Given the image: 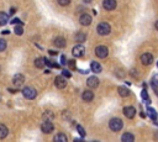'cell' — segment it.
Instances as JSON below:
<instances>
[{
	"instance_id": "6da1fadb",
	"label": "cell",
	"mask_w": 158,
	"mask_h": 142,
	"mask_svg": "<svg viewBox=\"0 0 158 142\" xmlns=\"http://www.w3.org/2000/svg\"><path fill=\"white\" fill-rule=\"evenodd\" d=\"M122 126H123L122 120L119 119V118H112V119L109 121V127H110V130L114 131V132L120 131V130L122 129Z\"/></svg>"
},
{
	"instance_id": "7a4b0ae2",
	"label": "cell",
	"mask_w": 158,
	"mask_h": 142,
	"mask_svg": "<svg viewBox=\"0 0 158 142\" xmlns=\"http://www.w3.org/2000/svg\"><path fill=\"white\" fill-rule=\"evenodd\" d=\"M96 32L100 36H106V35H109V33L111 32V27H110V25L107 22H100L98 25V27H96Z\"/></svg>"
},
{
	"instance_id": "3957f363",
	"label": "cell",
	"mask_w": 158,
	"mask_h": 142,
	"mask_svg": "<svg viewBox=\"0 0 158 142\" xmlns=\"http://www.w3.org/2000/svg\"><path fill=\"white\" fill-rule=\"evenodd\" d=\"M22 95L26 99L32 100V99H35L37 96V91L34 88H31V87H26V88L22 89Z\"/></svg>"
},
{
	"instance_id": "277c9868",
	"label": "cell",
	"mask_w": 158,
	"mask_h": 142,
	"mask_svg": "<svg viewBox=\"0 0 158 142\" xmlns=\"http://www.w3.org/2000/svg\"><path fill=\"white\" fill-rule=\"evenodd\" d=\"M72 54L74 57H77V58L84 57V54H85V48H84V46H82V45L74 46L73 49H72Z\"/></svg>"
},
{
	"instance_id": "5b68a950",
	"label": "cell",
	"mask_w": 158,
	"mask_h": 142,
	"mask_svg": "<svg viewBox=\"0 0 158 142\" xmlns=\"http://www.w3.org/2000/svg\"><path fill=\"white\" fill-rule=\"evenodd\" d=\"M95 54L99 58H106L107 54H109V49H107L106 46H98L95 48Z\"/></svg>"
},
{
	"instance_id": "8992f818",
	"label": "cell",
	"mask_w": 158,
	"mask_h": 142,
	"mask_svg": "<svg viewBox=\"0 0 158 142\" xmlns=\"http://www.w3.org/2000/svg\"><path fill=\"white\" fill-rule=\"evenodd\" d=\"M54 85L58 89H64L65 87H67V79L64 78V76H58L54 79Z\"/></svg>"
},
{
	"instance_id": "52a82bcc",
	"label": "cell",
	"mask_w": 158,
	"mask_h": 142,
	"mask_svg": "<svg viewBox=\"0 0 158 142\" xmlns=\"http://www.w3.org/2000/svg\"><path fill=\"white\" fill-rule=\"evenodd\" d=\"M12 83H14V85H15L16 88H20V87H22V84L25 83V77L22 76L21 73L15 74L14 78H12Z\"/></svg>"
},
{
	"instance_id": "ba28073f",
	"label": "cell",
	"mask_w": 158,
	"mask_h": 142,
	"mask_svg": "<svg viewBox=\"0 0 158 142\" xmlns=\"http://www.w3.org/2000/svg\"><path fill=\"white\" fill-rule=\"evenodd\" d=\"M122 111H123V115L126 116L127 119H134L135 115H136V109L134 106H125Z\"/></svg>"
},
{
	"instance_id": "9c48e42d",
	"label": "cell",
	"mask_w": 158,
	"mask_h": 142,
	"mask_svg": "<svg viewBox=\"0 0 158 142\" xmlns=\"http://www.w3.org/2000/svg\"><path fill=\"white\" fill-rule=\"evenodd\" d=\"M116 5H118L116 0H104V1H103L104 9L107 10V11H111V10L116 9Z\"/></svg>"
},
{
	"instance_id": "30bf717a",
	"label": "cell",
	"mask_w": 158,
	"mask_h": 142,
	"mask_svg": "<svg viewBox=\"0 0 158 142\" xmlns=\"http://www.w3.org/2000/svg\"><path fill=\"white\" fill-rule=\"evenodd\" d=\"M141 62H142V64L145 65H149L153 63V56L151 53H143L142 56H141Z\"/></svg>"
},
{
	"instance_id": "8fae6325",
	"label": "cell",
	"mask_w": 158,
	"mask_h": 142,
	"mask_svg": "<svg viewBox=\"0 0 158 142\" xmlns=\"http://www.w3.org/2000/svg\"><path fill=\"white\" fill-rule=\"evenodd\" d=\"M53 129H54V126L51 121H45L42 124V126H41V130H42L43 133H51L53 131Z\"/></svg>"
},
{
	"instance_id": "7c38bea8",
	"label": "cell",
	"mask_w": 158,
	"mask_h": 142,
	"mask_svg": "<svg viewBox=\"0 0 158 142\" xmlns=\"http://www.w3.org/2000/svg\"><path fill=\"white\" fill-rule=\"evenodd\" d=\"M79 22L83 26H89L91 24V16L88 15V14H82L80 18H79Z\"/></svg>"
},
{
	"instance_id": "4fadbf2b",
	"label": "cell",
	"mask_w": 158,
	"mask_h": 142,
	"mask_svg": "<svg viewBox=\"0 0 158 142\" xmlns=\"http://www.w3.org/2000/svg\"><path fill=\"white\" fill-rule=\"evenodd\" d=\"M87 85L89 87V88H91V89H94V88H98V85H99V79H98V77H89L88 78V80H87Z\"/></svg>"
},
{
	"instance_id": "5bb4252c",
	"label": "cell",
	"mask_w": 158,
	"mask_h": 142,
	"mask_svg": "<svg viewBox=\"0 0 158 142\" xmlns=\"http://www.w3.org/2000/svg\"><path fill=\"white\" fill-rule=\"evenodd\" d=\"M90 69H91V72H94V73H100L103 71V67H101L100 63L93 61V62L90 63Z\"/></svg>"
},
{
	"instance_id": "9a60e30c",
	"label": "cell",
	"mask_w": 158,
	"mask_h": 142,
	"mask_svg": "<svg viewBox=\"0 0 158 142\" xmlns=\"http://www.w3.org/2000/svg\"><path fill=\"white\" fill-rule=\"evenodd\" d=\"M82 98L84 102H91V100L94 99V93L91 90H85L84 93L82 94Z\"/></svg>"
},
{
	"instance_id": "2e32d148",
	"label": "cell",
	"mask_w": 158,
	"mask_h": 142,
	"mask_svg": "<svg viewBox=\"0 0 158 142\" xmlns=\"http://www.w3.org/2000/svg\"><path fill=\"white\" fill-rule=\"evenodd\" d=\"M67 42H65V38L64 37H57L54 38V46L58 48H64Z\"/></svg>"
},
{
	"instance_id": "e0dca14e",
	"label": "cell",
	"mask_w": 158,
	"mask_h": 142,
	"mask_svg": "<svg viewBox=\"0 0 158 142\" xmlns=\"http://www.w3.org/2000/svg\"><path fill=\"white\" fill-rule=\"evenodd\" d=\"M9 21V14H6L4 11H0V26H4Z\"/></svg>"
},
{
	"instance_id": "ac0fdd59",
	"label": "cell",
	"mask_w": 158,
	"mask_h": 142,
	"mask_svg": "<svg viewBox=\"0 0 158 142\" xmlns=\"http://www.w3.org/2000/svg\"><path fill=\"white\" fill-rule=\"evenodd\" d=\"M121 141L122 142H134L135 141V136L132 135V133H130V132H126V133H123V135L121 136Z\"/></svg>"
},
{
	"instance_id": "d6986e66",
	"label": "cell",
	"mask_w": 158,
	"mask_h": 142,
	"mask_svg": "<svg viewBox=\"0 0 158 142\" xmlns=\"http://www.w3.org/2000/svg\"><path fill=\"white\" fill-rule=\"evenodd\" d=\"M7 133H9V129H7L5 125L0 124V140H3L7 136Z\"/></svg>"
},
{
	"instance_id": "ffe728a7",
	"label": "cell",
	"mask_w": 158,
	"mask_h": 142,
	"mask_svg": "<svg viewBox=\"0 0 158 142\" xmlns=\"http://www.w3.org/2000/svg\"><path fill=\"white\" fill-rule=\"evenodd\" d=\"M45 65H46L45 58H36L35 60V67H37V68L42 69V68H45Z\"/></svg>"
},
{
	"instance_id": "44dd1931",
	"label": "cell",
	"mask_w": 158,
	"mask_h": 142,
	"mask_svg": "<svg viewBox=\"0 0 158 142\" xmlns=\"http://www.w3.org/2000/svg\"><path fill=\"white\" fill-rule=\"evenodd\" d=\"M85 40H87V35H85L84 32H78L77 35H76V41H77L78 43H83Z\"/></svg>"
},
{
	"instance_id": "7402d4cb",
	"label": "cell",
	"mask_w": 158,
	"mask_h": 142,
	"mask_svg": "<svg viewBox=\"0 0 158 142\" xmlns=\"http://www.w3.org/2000/svg\"><path fill=\"white\" fill-rule=\"evenodd\" d=\"M118 91H119V94L121 96H123V98H126V96L130 95V90L127 88H125V87H119L118 88Z\"/></svg>"
},
{
	"instance_id": "603a6c76",
	"label": "cell",
	"mask_w": 158,
	"mask_h": 142,
	"mask_svg": "<svg viewBox=\"0 0 158 142\" xmlns=\"http://www.w3.org/2000/svg\"><path fill=\"white\" fill-rule=\"evenodd\" d=\"M54 141L56 142H67L68 138H67V136H65L64 133H58V135L54 136Z\"/></svg>"
},
{
	"instance_id": "cb8c5ba5",
	"label": "cell",
	"mask_w": 158,
	"mask_h": 142,
	"mask_svg": "<svg viewBox=\"0 0 158 142\" xmlns=\"http://www.w3.org/2000/svg\"><path fill=\"white\" fill-rule=\"evenodd\" d=\"M147 114H148V116L152 120H154V121L157 120V111L154 109H152V107H148V109H147Z\"/></svg>"
},
{
	"instance_id": "d4e9b609",
	"label": "cell",
	"mask_w": 158,
	"mask_h": 142,
	"mask_svg": "<svg viewBox=\"0 0 158 142\" xmlns=\"http://www.w3.org/2000/svg\"><path fill=\"white\" fill-rule=\"evenodd\" d=\"M141 96H142V99L145 100V103H146L147 105L151 104V99H149V96H148V94H147L146 90H142V93H141Z\"/></svg>"
},
{
	"instance_id": "484cf974",
	"label": "cell",
	"mask_w": 158,
	"mask_h": 142,
	"mask_svg": "<svg viewBox=\"0 0 158 142\" xmlns=\"http://www.w3.org/2000/svg\"><path fill=\"white\" fill-rule=\"evenodd\" d=\"M14 31H15V33L18 36H21L22 33H24V29H22V25H16L15 26V29H14Z\"/></svg>"
},
{
	"instance_id": "4316f807",
	"label": "cell",
	"mask_w": 158,
	"mask_h": 142,
	"mask_svg": "<svg viewBox=\"0 0 158 142\" xmlns=\"http://www.w3.org/2000/svg\"><path fill=\"white\" fill-rule=\"evenodd\" d=\"M45 61H46V65H48V67H52V68H60V65H58L56 62H53V61H49V60H47V58H45Z\"/></svg>"
},
{
	"instance_id": "83f0119b",
	"label": "cell",
	"mask_w": 158,
	"mask_h": 142,
	"mask_svg": "<svg viewBox=\"0 0 158 142\" xmlns=\"http://www.w3.org/2000/svg\"><path fill=\"white\" fill-rule=\"evenodd\" d=\"M6 47H7V42H6L4 38H0V52L5 51Z\"/></svg>"
},
{
	"instance_id": "f1b7e54d",
	"label": "cell",
	"mask_w": 158,
	"mask_h": 142,
	"mask_svg": "<svg viewBox=\"0 0 158 142\" xmlns=\"http://www.w3.org/2000/svg\"><path fill=\"white\" fill-rule=\"evenodd\" d=\"M152 88H158V74L152 77Z\"/></svg>"
},
{
	"instance_id": "f546056e",
	"label": "cell",
	"mask_w": 158,
	"mask_h": 142,
	"mask_svg": "<svg viewBox=\"0 0 158 142\" xmlns=\"http://www.w3.org/2000/svg\"><path fill=\"white\" fill-rule=\"evenodd\" d=\"M57 3L61 6H68L71 4V0H57Z\"/></svg>"
},
{
	"instance_id": "4dcf8cb0",
	"label": "cell",
	"mask_w": 158,
	"mask_h": 142,
	"mask_svg": "<svg viewBox=\"0 0 158 142\" xmlns=\"http://www.w3.org/2000/svg\"><path fill=\"white\" fill-rule=\"evenodd\" d=\"M77 131H78V133H79L80 136H83V137L85 136V130L83 129V127L80 126V125H78V126H77Z\"/></svg>"
},
{
	"instance_id": "1f68e13d",
	"label": "cell",
	"mask_w": 158,
	"mask_h": 142,
	"mask_svg": "<svg viewBox=\"0 0 158 142\" xmlns=\"http://www.w3.org/2000/svg\"><path fill=\"white\" fill-rule=\"evenodd\" d=\"M43 118H45V119H51V118H53V114H52L51 111H46V113L43 114Z\"/></svg>"
},
{
	"instance_id": "d6a6232c",
	"label": "cell",
	"mask_w": 158,
	"mask_h": 142,
	"mask_svg": "<svg viewBox=\"0 0 158 142\" xmlns=\"http://www.w3.org/2000/svg\"><path fill=\"white\" fill-rule=\"evenodd\" d=\"M62 74H63V76H64L65 78H71V77H72L71 72H69V71H67V69H64V71L62 72Z\"/></svg>"
},
{
	"instance_id": "836d02e7",
	"label": "cell",
	"mask_w": 158,
	"mask_h": 142,
	"mask_svg": "<svg viewBox=\"0 0 158 142\" xmlns=\"http://www.w3.org/2000/svg\"><path fill=\"white\" fill-rule=\"evenodd\" d=\"M68 65L71 67V69H76V61H74V60L69 61V62H68Z\"/></svg>"
},
{
	"instance_id": "e575fe53",
	"label": "cell",
	"mask_w": 158,
	"mask_h": 142,
	"mask_svg": "<svg viewBox=\"0 0 158 142\" xmlns=\"http://www.w3.org/2000/svg\"><path fill=\"white\" fill-rule=\"evenodd\" d=\"M11 24H14V25H15V24H16V25H22V22H21L19 19H14V20L11 21Z\"/></svg>"
},
{
	"instance_id": "d590c367",
	"label": "cell",
	"mask_w": 158,
	"mask_h": 142,
	"mask_svg": "<svg viewBox=\"0 0 158 142\" xmlns=\"http://www.w3.org/2000/svg\"><path fill=\"white\" fill-rule=\"evenodd\" d=\"M61 62H62V64H65V62H67V58H65V56L61 57Z\"/></svg>"
},
{
	"instance_id": "8d00e7d4",
	"label": "cell",
	"mask_w": 158,
	"mask_h": 142,
	"mask_svg": "<svg viewBox=\"0 0 158 142\" xmlns=\"http://www.w3.org/2000/svg\"><path fill=\"white\" fill-rule=\"evenodd\" d=\"M1 33H3V35H9V33H10V31H9V30H4Z\"/></svg>"
},
{
	"instance_id": "74e56055",
	"label": "cell",
	"mask_w": 158,
	"mask_h": 142,
	"mask_svg": "<svg viewBox=\"0 0 158 142\" xmlns=\"http://www.w3.org/2000/svg\"><path fill=\"white\" fill-rule=\"evenodd\" d=\"M48 53H49V54H51V56H57V52H53V51H49Z\"/></svg>"
},
{
	"instance_id": "f35d334b",
	"label": "cell",
	"mask_w": 158,
	"mask_h": 142,
	"mask_svg": "<svg viewBox=\"0 0 158 142\" xmlns=\"http://www.w3.org/2000/svg\"><path fill=\"white\" fill-rule=\"evenodd\" d=\"M83 1H84L85 4H90V3H91V0H83Z\"/></svg>"
},
{
	"instance_id": "ab89813d",
	"label": "cell",
	"mask_w": 158,
	"mask_h": 142,
	"mask_svg": "<svg viewBox=\"0 0 158 142\" xmlns=\"http://www.w3.org/2000/svg\"><path fill=\"white\" fill-rule=\"evenodd\" d=\"M154 26H156V30H157V31H158V20H157V21H156V24H154Z\"/></svg>"
},
{
	"instance_id": "60d3db41",
	"label": "cell",
	"mask_w": 158,
	"mask_h": 142,
	"mask_svg": "<svg viewBox=\"0 0 158 142\" xmlns=\"http://www.w3.org/2000/svg\"><path fill=\"white\" fill-rule=\"evenodd\" d=\"M154 91H156V94H157V96H158V90H157L156 88H154Z\"/></svg>"
},
{
	"instance_id": "b9f144b4",
	"label": "cell",
	"mask_w": 158,
	"mask_h": 142,
	"mask_svg": "<svg viewBox=\"0 0 158 142\" xmlns=\"http://www.w3.org/2000/svg\"><path fill=\"white\" fill-rule=\"evenodd\" d=\"M157 67H158V62H157Z\"/></svg>"
}]
</instances>
